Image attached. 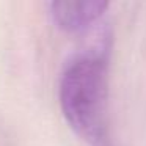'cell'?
<instances>
[{"label": "cell", "instance_id": "6da1fadb", "mask_svg": "<svg viewBox=\"0 0 146 146\" xmlns=\"http://www.w3.org/2000/svg\"><path fill=\"white\" fill-rule=\"evenodd\" d=\"M60 105L66 121L79 135L99 138L104 126L105 66L94 55L71 61L60 82Z\"/></svg>", "mask_w": 146, "mask_h": 146}, {"label": "cell", "instance_id": "7a4b0ae2", "mask_svg": "<svg viewBox=\"0 0 146 146\" xmlns=\"http://www.w3.org/2000/svg\"><path fill=\"white\" fill-rule=\"evenodd\" d=\"M107 2L83 0V2H54L50 5L52 17L60 29L66 32L83 30L104 14Z\"/></svg>", "mask_w": 146, "mask_h": 146}]
</instances>
